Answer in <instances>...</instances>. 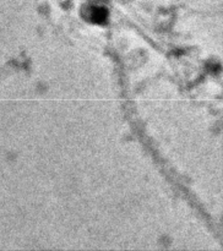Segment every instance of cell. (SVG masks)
Masks as SVG:
<instances>
[{
  "mask_svg": "<svg viewBox=\"0 0 223 251\" xmlns=\"http://www.w3.org/2000/svg\"><path fill=\"white\" fill-rule=\"evenodd\" d=\"M108 19V11L103 7H96L91 12V20L96 24H104Z\"/></svg>",
  "mask_w": 223,
  "mask_h": 251,
  "instance_id": "6da1fadb",
  "label": "cell"
}]
</instances>
